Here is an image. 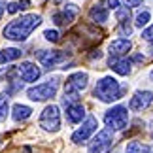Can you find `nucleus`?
Listing matches in <instances>:
<instances>
[{"instance_id":"obj_21","label":"nucleus","mask_w":153,"mask_h":153,"mask_svg":"<svg viewBox=\"0 0 153 153\" xmlns=\"http://www.w3.org/2000/svg\"><path fill=\"white\" fill-rule=\"evenodd\" d=\"M8 111H10L8 97H6V95H0V121H6V117H8Z\"/></svg>"},{"instance_id":"obj_12","label":"nucleus","mask_w":153,"mask_h":153,"mask_svg":"<svg viewBox=\"0 0 153 153\" xmlns=\"http://www.w3.org/2000/svg\"><path fill=\"white\" fill-rule=\"evenodd\" d=\"M151 102H153V93L151 91H136L134 97H131V100H128V110L142 111L146 108H149Z\"/></svg>"},{"instance_id":"obj_6","label":"nucleus","mask_w":153,"mask_h":153,"mask_svg":"<svg viewBox=\"0 0 153 153\" xmlns=\"http://www.w3.org/2000/svg\"><path fill=\"white\" fill-rule=\"evenodd\" d=\"M111 146H114V131L111 128H102L100 132L93 138L89 144V153H110Z\"/></svg>"},{"instance_id":"obj_30","label":"nucleus","mask_w":153,"mask_h":153,"mask_svg":"<svg viewBox=\"0 0 153 153\" xmlns=\"http://www.w3.org/2000/svg\"><path fill=\"white\" fill-rule=\"evenodd\" d=\"M149 78H151V81H153V70H151V74H149Z\"/></svg>"},{"instance_id":"obj_11","label":"nucleus","mask_w":153,"mask_h":153,"mask_svg":"<svg viewBox=\"0 0 153 153\" xmlns=\"http://www.w3.org/2000/svg\"><path fill=\"white\" fill-rule=\"evenodd\" d=\"M89 83V76L87 72H74L66 78V83H64V91L70 93H81Z\"/></svg>"},{"instance_id":"obj_16","label":"nucleus","mask_w":153,"mask_h":153,"mask_svg":"<svg viewBox=\"0 0 153 153\" xmlns=\"http://www.w3.org/2000/svg\"><path fill=\"white\" fill-rule=\"evenodd\" d=\"M30 115H32V108H28L25 104H15L13 108H11V117H13V121H17V123L27 121Z\"/></svg>"},{"instance_id":"obj_2","label":"nucleus","mask_w":153,"mask_h":153,"mask_svg":"<svg viewBox=\"0 0 153 153\" xmlns=\"http://www.w3.org/2000/svg\"><path fill=\"white\" fill-rule=\"evenodd\" d=\"M121 95H123V89H121L119 81L115 78H111V76H104L102 79H98L95 89H93V97L98 98L100 102H106V104L119 100Z\"/></svg>"},{"instance_id":"obj_24","label":"nucleus","mask_w":153,"mask_h":153,"mask_svg":"<svg viewBox=\"0 0 153 153\" xmlns=\"http://www.w3.org/2000/svg\"><path fill=\"white\" fill-rule=\"evenodd\" d=\"M142 40H146V42H153V25H149L148 28H144Z\"/></svg>"},{"instance_id":"obj_1","label":"nucleus","mask_w":153,"mask_h":153,"mask_svg":"<svg viewBox=\"0 0 153 153\" xmlns=\"http://www.w3.org/2000/svg\"><path fill=\"white\" fill-rule=\"evenodd\" d=\"M40 23H42V15L27 13V15H21L19 19H13L10 25H6L2 34L6 40H11V42H25L32 34L34 28L40 27Z\"/></svg>"},{"instance_id":"obj_13","label":"nucleus","mask_w":153,"mask_h":153,"mask_svg":"<svg viewBox=\"0 0 153 153\" xmlns=\"http://www.w3.org/2000/svg\"><path fill=\"white\" fill-rule=\"evenodd\" d=\"M131 48H132V44L128 38H117L114 42H110L108 53H110V57H125L131 51Z\"/></svg>"},{"instance_id":"obj_17","label":"nucleus","mask_w":153,"mask_h":153,"mask_svg":"<svg viewBox=\"0 0 153 153\" xmlns=\"http://www.w3.org/2000/svg\"><path fill=\"white\" fill-rule=\"evenodd\" d=\"M89 17H91V21H95V23H98V25H102V23L108 21V10H106L102 4H95V6L89 10Z\"/></svg>"},{"instance_id":"obj_4","label":"nucleus","mask_w":153,"mask_h":153,"mask_svg":"<svg viewBox=\"0 0 153 153\" xmlns=\"http://www.w3.org/2000/svg\"><path fill=\"white\" fill-rule=\"evenodd\" d=\"M104 123L111 131H123L128 125V111L127 106H114L104 114Z\"/></svg>"},{"instance_id":"obj_18","label":"nucleus","mask_w":153,"mask_h":153,"mask_svg":"<svg viewBox=\"0 0 153 153\" xmlns=\"http://www.w3.org/2000/svg\"><path fill=\"white\" fill-rule=\"evenodd\" d=\"M23 51L17 49V48H6V49H0V64L4 62H11V61H17L21 59Z\"/></svg>"},{"instance_id":"obj_32","label":"nucleus","mask_w":153,"mask_h":153,"mask_svg":"<svg viewBox=\"0 0 153 153\" xmlns=\"http://www.w3.org/2000/svg\"><path fill=\"white\" fill-rule=\"evenodd\" d=\"M148 153H153V149H148Z\"/></svg>"},{"instance_id":"obj_29","label":"nucleus","mask_w":153,"mask_h":153,"mask_svg":"<svg viewBox=\"0 0 153 153\" xmlns=\"http://www.w3.org/2000/svg\"><path fill=\"white\" fill-rule=\"evenodd\" d=\"M2 13H4V4L0 2V19H2Z\"/></svg>"},{"instance_id":"obj_23","label":"nucleus","mask_w":153,"mask_h":153,"mask_svg":"<svg viewBox=\"0 0 153 153\" xmlns=\"http://www.w3.org/2000/svg\"><path fill=\"white\" fill-rule=\"evenodd\" d=\"M106 10H117L119 8V0H100Z\"/></svg>"},{"instance_id":"obj_19","label":"nucleus","mask_w":153,"mask_h":153,"mask_svg":"<svg viewBox=\"0 0 153 153\" xmlns=\"http://www.w3.org/2000/svg\"><path fill=\"white\" fill-rule=\"evenodd\" d=\"M149 19H151L149 10H142V11H140V13L136 15V21H134V25H136L138 28H144V27H148Z\"/></svg>"},{"instance_id":"obj_7","label":"nucleus","mask_w":153,"mask_h":153,"mask_svg":"<svg viewBox=\"0 0 153 153\" xmlns=\"http://www.w3.org/2000/svg\"><path fill=\"white\" fill-rule=\"evenodd\" d=\"M97 127H98V119L95 115H87L85 121L81 123V127L72 134V142L74 144H83L91 138L93 132H97Z\"/></svg>"},{"instance_id":"obj_8","label":"nucleus","mask_w":153,"mask_h":153,"mask_svg":"<svg viewBox=\"0 0 153 153\" xmlns=\"http://www.w3.org/2000/svg\"><path fill=\"white\" fill-rule=\"evenodd\" d=\"M15 74L19 76L21 81L34 83V81H38L40 76H42V68L36 66V64L30 62V61H25V62H21V64H17V66H15Z\"/></svg>"},{"instance_id":"obj_10","label":"nucleus","mask_w":153,"mask_h":153,"mask_svg":"<svg viewBox=\"0 0 153 153\" xmlns=\"http://www.w3.org/2000/svg\"><path fill=\"white\" fill-rule=\"evenodd\" d=\"M66 57H68V53H66V51H59V49H42V51H38V53H36L38 62L42 64V66H45V68H53V66H57V64H59V62H62Z\"/></svg>"},{"instance_id":"obj_3","label":"nucleus","mask_w":153,"mask_h":153,"mask_svg":"<svg viewBox=\"0 0 153 153\" xmlns=\"http://www.w3.org/2000/svg\"><path fill=\"white\" fill-rule=\"evenodd\" d=\"M59 83H61V78L55 76V78H49L48 81H44V83H38V85L30 87V89L27 91V95L34 102H45V100H49V98H53L57 95Z\"/></svg>"},{"instance_id":"obj_26","label":"nucleus","mask_w":153,"mask_h":153,"mask_svg":"<svg viewBox=\"0 0 153 153\" xmlns=\"http://www.w3.org/2000/svg\"><path fill=\"white\" fill-rule=\"evenodd\" d=\"M128 8H136V6H142L144 4V0H123Z\"/></svg>"},{"instance_id":"obj_33","label":"nucleus","mask_w":153,"mask_h":153,"mask_svg":"<svg viewBox=\"0 0 153 153\" xmlns=\"http://www.w3.org/2000/svg\"><path fill=\"white\" fill-rule=\"evenodd\" d=\"M151 138H153V134H151Z\"/></svg>"},{"instance_id":"obj_5","label":"nucleus","mask_w":153,"mask_h":153,"mask_svg":"<svg viewBox=\"0 0 153 153\" xmlns=\"http://www.w3.org/2000/svg\"><path fill=\"white\" fill-rule=\"evenodd\" d=\"M40 127L48 132H57L61 128V110L55 104L45 106L40 114Z\"/></svg>"},{"instance_id":"obj_31","label":"nucleus","mask_w":153,"mask_h":153,"mask_svg":"<svg viewBox=\"0 0 153 153\" xmlns=\"http://www.w3.org/2000/svg\"><path fill=\"white\" fill-rule=\"evenodd\" d=\"M151 44V55H153V42H149Z\"/></svg>"},{"instance_id":"obj_15","label":"nucleus","mask_w":153,"mask_h":153,"mask_svg":"<svg viewBox=\"0 0 153 153\" xmlns=\"http://www.w3.org/2000/svg\"><path fill=\"white\" fill-rule=\"evenodd\" d=\"M66 119L70 123H74V125L76 123H81L85 119V108L79 102H74V104L66 106Z\"/></svg>"},{"instance_id":"obj_27","label":"nucleus","mask_w":153,"mask_h":153,"mask_svg":"<svg viewBox=\"0 0 153 153\" xmlns=\"http://www.w3.org/2000/svg\"><path fill=\"white\" fill-rule=\"evenodd\" d=\"M19 6H21V10L30 8V0H19Z\"/></svg>"},{"instance_id":"obj_9","label":"nucleus","mask_w":153,"mask_h":153,"mask_svg":"<svg viewBox=\"0 0 153 153\" xmlns=\"http://www.w3.org/2000/svg\"><path fill=\"white\" fill-rule=\"evenodd\" d=\"M78 13H79V8L76 4H64L59 11L53 13L51 19H53V23H55L57 27H68L70 23L78 17Z\"/></svg>"},{"instance_id":"obj_28","label":"nucleus","mask_w":153,"mask_h":153,"mask_svg":"<svg viewBox=\"0 0 153 153\" xmlns=\"http://www.w3.org/2000/svg\"><path fill=\"white\" fill-rule=\"evenodd\" d=\"M131 62H144V55H134Z\"/></svg>"},{"instance_id":"obj_14","label":"nucleus","mask_w":153,"mask_h":153,"mask_svg":"<svg viewBox=\"0 0 153 153\" xmlns=\"http://www.w3.org/2000/svg\"><path fill=\"white\" fill-rule=\"evenodd\" d=\"M131 61L125 57H110V61H108V66L114 70L115 74H119V76H128L131 74Z\"/></svg>"},{"instance_id":"obj_22","label":"nucleus","mask_w":153,"mask_h":153,"mask_svg":"<svg viewBox=\"0 0 153 153\" xmlns=\"http://www.w3.org/2000/svg\"><path fill=\"white\" fill-rule=\"evenodd\" d=\"M44 38L48 40V42H53V44H57L59 40H61V34H59L57 30H51V28H49V30H45V32H44Z\"/></svg>"},{"instance_id":"obj_20","label":"nucleus","mask_w":153,"mask_h":153,"mask_svg":"<svg viewBox=\"0 0 153 153\" xmlns=\"http://www.w3.org/2000/svg\"><path fill=\"white\" fill-rule=\"evenodd\" d=\"M148 149L149 148H146V146L140 144V142H128L125 153H148Z\"/></svg>"},{"instance_id":"obj_25","label":"nucleus","mask_w":153,"mask_h":153,"mask_svg":"<svg viewBox=\"0 0 153 153\" xmlns=\"http://www.w3.org/2000/svg\"><path fill=\"white\" fill-rule=\"evenodd\" d=\"M6 11H8V13H17V11H21L19 2H10L8 8H6Z\"/></svg>"}]
</instances>
